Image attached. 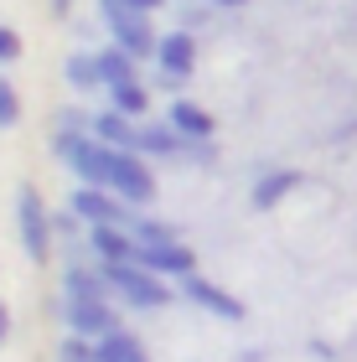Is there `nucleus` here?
<instances>
[{
  "instance_id": "1",
  "label": "nucleus",
  "mask_w": 357,
  "mask_h": 362,
  "mask_svg": "<svg viewBox=\"0 0 357 362\" xmlns=\"http://www.w3.org/2000/svg\"><path fill=\"white\" fill-rule=\"evenodd\" d=\"M99 187H109L115 197H124L129 207H145L156 197V176H151V166H145V156L115 151V145L99 140Z\"/></svg>"
},
{
  "instance_id": "2",
  "label": "nucleus",
  "mask_w": 357,
  "mask_h": 362,
  "mask_svg": "<svg viewBox=\"0 0 357 362\" xmlns=\"http://www.w3.org/2000/svg\"><path fill=\"white\" fill-rule=\"evenodd\" d=\"M99 269H104L109 290H115L124 305H135V310H160V305H171V285H166L160 274L140 269L135 259H124V264H99Z\"/></svg>"
},
{
  "instance_id": "3",
  "label": "nucleus",
  "mask_w": 357,
  "mask_h": 362,
  "mask_svg": "<svg viewBox=\"0 0 357 362\" xmlns=\"http://www.w3.org/2000/svg\"><path fill=\"white\" fill-rule=\"evenodd\" d=\"M16 238H21V249L31 264H47L52 259V212H47L42 192L37 187H21L16 192Z\"/></svg>"
},
{
  "instance_id": "4",
  "label": "nucleus",
  "mask_w": 357,
  "mask_h": 362,
  "mask_svg": "<svg viewBox=\"0 0 357 362\" xmlns=\"http://www.w3.org/2000/svg\"><path fill=\"white\" fill-rule=\"evenodd\" d=\"M99 21H104V31H109V42H119L135 62H156L160 37H156L151 16H135V11L115 6V0H99Z\"/></svg>"
},
{
  "instance_id": "5",
  "label": "nucleus",
  "mask_w": 357,
  "mask_h": 362,
  "mask_svg": "<svg viewBox=\"0 0 357 362\" xmlns=\"http://www.w3.org/2000/svg\"><path fill=\"white\" fill-rule=\"evenodd\" d=\"M57 316H62L68 332L88 337V341L119 332V316H115V305H109V300H73V295H57Z\"/></svg>"
},
{
  "instance_id": "6",
  "label": "nucleus",
  "mask_w": 357,
  "mask_h": 362,
  "mask_svg": "<svg viewBox=\"0 0 357 362\" xmlns=\"http://www.w3.org/2000/svg\"><path fill=\"white\" fill-rule=\"evenodd\" d=\"M68 207H73V212H78V218H83L88 228H93V223H124V228L135 223L129 202H124V197H115L109 187H78Z\"/></svg>"
},
{
  "instance_id": "7",
  "label": "nucleus",
  "mask_w": 357,
  "mask_h": 362,
  "mask_svg": "<svg viewBox=\"0 0 357 362\" xmlns=\"http://www.w3.org/2000/svg\"><path fill=\"white\" fill-rule=\"evenodd\" d=\"M135 264L160 274V279H187V274H197V254H192L187 243H140Z\"/></svg>"
},
{
  "instance_id": "8",
  "label": "nucleus",
  "mask_w": 357,
  "mask_h": 362,
  "mask_svg": "<svg viewBox=\"0 0 357 362\" xmlns=\"http://www.w3.org/2000/svg\"><path fill=\"white\" fill-rule=\"evenodd\" d=\"M182 300L202 305L207 316H218V321H243V300H238V295L213 285V279H202V274H187L182 279Z\"/></svg>"
},
{
  "instance_id": "9",
  "label": "nucleus",
  "mask_w": 357,
  "mask_h": 362,
  "mask_svg": "<svg viewBox=\"0 0 357 362\" xmlns=\"http://www.w3.org/2000/svg\"><path fill=\"white\" fill-rule=\"evenodd\" d=\"M88 254H93V264H124V259H135V233H129L124 223H93L88 228Z\"/></svg>"
},
{
  "instance_id": "10",
  "label": "nucleus",
  "mask_w": 357,
  "mask_h": 362,
  "mask_svg": "<svg viewBox=\"0 0 357 362\" xmlns=\"http://www.w3.org/2000/svg\"><path fill=\"white\" fill-rule=\"evenodd\" d=\"M93 140H104V145H115V151H135V145H140V119H129V114H119V109H99V114H93ZM140 156V151H135Z\"/></svg>"
},
{
  "instance_id": "11",
  "label": "nucleus",
  "mask_w": 357,
  "mask_h": 362,
  "mask_svg": "<svg viewBox=\"0 0 357 362\" xmlns=\"http://www.w3.org/2000/svg\"><path fill=\"white\" fill-rule=\"evenodd\" d=\"M156 68H166V73H176V78H192V68H197V42H192L187 26H176V31H166V37H160Z\"/></svg>"
},
{
  "instance_id": "12",
  "label": "nucleus",
  "mask_w": 357,
  "mask_h": 362,
  "mask_svg": "<svg viewBox=\"0 0 357 362\" xmlns=\"http://www.w3.org/2000/svg\"><path fill=\"white\" fill-rule=\"evenodd\" d=\"M166 124L176 129L182 140H213V114H207L202 104H192V98H171V114H166Z\"/></svg>"
},
{
  "instance_id": "13",
  "label": "nucleus",
  "mask_w": 357,
  "mask_h": 362,
  "mask_svg": "<svg viewBox=\"0 0 357 362\" xmlns=\"http://www.w3.org/2000/svg\"><path fill=\"white\" fill-rule=\"evenodd\" d=\"M62 295H73V300H109V279L99 264H68L62 269Z\"/></svg>"
},
{
  "instance_id": "14",
  "label": "nucleus",
  "mask_w": 357,
  "mask_h": 362,
  "mask_svg": "<svg viewBox=\"0 0 357 362\" xmlns=\"http://www.w3.org/2000/svg\"><path fill=\"white\" fill-rule=\"evenodd\" d=\"M93 57H99V78H104V93H109V88H119V83H140V62L129 57L119 42L99 47Z\"/></svg>"
},
{
  "instance_id": "15",
  "label": "nucleus",
  "mask_w": 357,
  "mask_h": 362,
  "mask_svg": "<svg viewBox=\"0 0 357 362\" xmlns=\"http://www.w3.org/2000/svg\"><path fill=\"white\" fill-rule=\"evenodd\" d=\"M182 135H176L171 124H156V119H140V145L135 151L140 156H160V160H171V156H182Z\"/></svg>"
},
{
  "instance_id": "16",
  "label": "nucleus",
  "mask_w": 357,
  "mask_h": 362,
  "mask_svg": "<svg viewBox=\"0 0 357 362\" xmlns=\"http://www.w3.org/2000/svg\"><path fill=\"white\" fill-rule=\"evenodd\" d=\"M62 78H68V88H78V93H99L104 88L99 57H93V52H68V57H62Z\"/></svg>"
},
{
  "instance_id": "17",
  "label": "nucleus",
  "mask_w": 357,
  "mask_h": 362,
  "mask_svg": "<svg viewBox=\"0 0 357 362\" xmlns=\"http://www.w3.org/2000/svg\"><path fill=\"white\" fill-rule=\"evenodd\" d=\"M93 352H99V362H151L145 357V347H140V337L135 332H109V337H99L93 341Z\"/></svg>"
},
{
  "instance_id": "18",
  "label": "nucleus",
  "mask_w": 357,
  "mask_h": 362,
  "mask_svg": "<svg viewBox=\"0 0 357 362\" xmlns=\"http://www.w3.org/2000/svg\"><path fill=\"white\" fill-rule=\"evenodd\" d=\"M300 187V171H264L254 181V207H274L285 192H295Z\"/></svg>"
},
{
  "instance_id": "19",
  "label": "nucleus",
  "mask_w": 357,
  "mask_h": 362,
  "mask_svg": "<svg viewBox=\"0 0 357 362\" xmlns=\"http://www.w3.org/2000/svg\"><path fill=\"white\" fill-rule=\"evenodd\" d=\"M104 98H109V109L129 114V119H145V114H151V88H145V83H119V88H109Z\"/></svg>"
},
{
  "instance_id": "20",
  "label": "nucleus",
  "mask_w": 357,
  "mask_h": 362,
  "mask_svg": "<svg viewBox=\"0 0 357 362\" xmlns=\"http://www.w3.org/2000/svg\"><path fill=\"white\" fill-rule=\"evenodd\" d=\"M57 362H99V352H93V341H88V337L62 332V341H57Z\"/></svg>"
},
{
  "instance_id": "21",
  "label": "nucleus",
  "mask_w": 357,
  "mask_h": 362,
  "mask_svg": "<svg viewBox=\"0 0 357 362\" xmlns=\"http://www.w3.org/2000/svg\"><path fill=\"white\" fill-rule=\"evenodd\" d=\"M21 124V88L11 78H0V129H16Z\"/></svg>"
},
{
  "instance_id": "22",
  "label": "nucleus",
  "mask_w": 357,
  "mask_h": 362,
  "mask_svg": "<svg viewBox=\"0 0 357 362\" xmlns=\"http://www.w3.org/2000/svg\"><path fill=\"white\" fill-rule=\"evenodd\" d=\"M129 233H135V243H176L171 223H160V218H135V223H129Z\"/></svg>"
},
{
  "instance_id": "23",
  "label": "nucleus",
  "mask_w": 357,
  "mask_h": 362,
  "mask_svg": "<svg viewBox=\"0 0 357 362\" xmlns=\"http://www.w3.org/2000/svg\"><path fill=\"white\" fill-rule=\"evenodd\" d=\"M52 233H57L62 243H73L78 233H88V223H83V218H78V212H73V207H62V212H52Z\"/></svg>"
},
{
  "instance_id": "24",
  "label": "nucleus",
  "mask_w": 357,
  "mask_h": 362,
  "mask_svg": "<svg viewBox=\"0 0 357 362\" xmlns=\"http://www.w3.org/2000/svg\"><path fill=\"white\" fill-rule=\"evenodd\" d=\"M21 57V37H16L11 26H0V68H6V62H16Z\"/></svg>"
},
{
  "instance_id": "25",
  "label": "nucleus",
  "mask_w": 357,
  "mask_h": 362,
  "mask_svg": "<svg viewBox=\"0 0 357 362\" xmlns=\"http://www.w3.org/2000/svg\"><path fill=\"white\" fill-rule=\"evenodd\" d=\"M88 124H93V119H83V109H73V104L57 109V129H88Z\"/></svg>"
},
{
  "instance_id": "26",
  "label": "nucleus",
  "mask_w": 357,
  "mask_h": 362,
  "mask_svg": "<svg viewBox=\"0 0 357 362\" xmlns=\"http://www.w3.org/2000/svg\"><path fill=\"white\" fill-rule=\"evenodd\" d=\"M115 6H124V11H135V16H156L166 0H115Z\"/></svg>"
},
{
  "instance_id": "27",
  "label": "nucleus",
  "mask_w": 357,
  "mask_h": 362,
  "mask_svg": "<svg viewBox=\"0 0 357 362\" xmlns=\"http://www.w3.org/2000/svg\"><path fill=\"white\" fill-rule=\"evenodd\" d=\"M207 21V6H182V26L192 31V26H202Z\"/></svg>"
},
{
  "instance_id": "28",
  "label": "nucleus",
  "mask_w": 357,
  "mask_h": 362,
  "mask_svg": "<svg viewBox=\"0 0 357 362\" xmlns=\"http://www.w3.org/2000/svg\"><path fill=\"white\" fill-rule=\"evenodd\" d=\"M156 83H160V88H166V93H176V88H182V83H187V78H176V73H166V68H156Z\"/></svg>"
},
{
  "instance_id": "29",
  "label": "nucleus",
  "mask_w": 357,
  "mask_h": 362,
  "mask_svg": "<svg viewBox=\"0 0 357 362\" xmlns=\"http://www.w3.org/2000/svg\"><path fill=\"white\" fill-rule=\"evenodd\" d=\"M6 337H11V310H6V300H0V347H6Z\"/></svg>"
},
{
  "instance_id": "30",
  "label": "nucleus",
  "mask_w": 357,
  "mask_h": 362,
  "mask_svg": "<svg viewBox=\"0 0 357 362\" xmlns=\"http://www.w3.org/2000/svg\"><path fill=\"white\" fill-rule=\"evenodd\" d=\"M207 6H218V11H238V6H249V0H207Z\"/></svg>"
},
{
  "instance_id": "31",
  "label": "nucleus",
  "mask_w": 357,
  "mask_h": 362,
  "mask_svg": "<svg viewBox=\"0 0 357 362\" xmlns=\"http://www.w3.org/2000/svg\"><path fill=\"white\" fill-rule=\"evenodd\" d=\"M52 11H57V16H68V11H73V0H52Z\"/></svg>"
}]
</instances>
